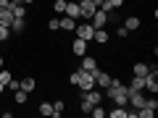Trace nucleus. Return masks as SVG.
Listing matches in <instances>:
<instances>
[{
  "instance_id": "4",
  "label": "nucleus",
  "mask_w": 158,
  "mask_h": 118,
  "mask_svg": "<svg viewBox=\"0 0 158 118\" xmlns=\"http://www.w3.org/2000/svg\"><path fill=\"white\" fill-rule=\"evenodd\" d=\"M79 71H82V68H79ZM79 92H87V89H92V87H95V76H92V73H87V71H82L79 73Z\"/></svg>"
},
{
  "instance_id": "30",
  "label": "nucleus",
  "mask_w": 158,
  "mask_h": 118,
  "mask_svg": "<svg viewBox=\"0 0 158 118\" xmlns=\"http://www.w3.org/2000/svg\"><path fill=\"white\" fill-rule=\"evenodd\" d=\"M8 89H13V92H16V89H21V87H19V79H11V81H8Z\"/></svg>"
},
{
  "instance_id": "13",
  "label": "nucleus",
  "mask_w": 158,
  "mask_h": 118,
  "mask_svg": "<svg viewBox=\"0 0 158 118\" xmlns=\"http://www.w3.org/2000/svg\"><path fill=\"white\" fill-rule=\"evenodd\" d=\"M63 16H71V18H82V13H79V3H66V11H63Z\"/></svg>"
},
{
  "instance_id": "35",
  "label": "nucleus",
  "mask_w": 158,
  "mask_h": 118,
  "mask_svg": "<svg viewBox=\"0 0 158 118\" xmlns=\"http://www.w3.org/2000/svg\"><path fill=\"white\" fill-rule=\"evenodd\" d=\"M95 3H98V6H100V3H106V0H95Z\"/></svg>"
},
{
  "instance_id": "5",
  "label": "nucleus",
  "mask_w": 158,
  "mask_h": 118,
  "mask_svg": "<svg viewBox=\"0 0 158 118\" xmlns=\"http://www.w3.org/2000/svg\"><path fill=\"white\" fill-rule=\"evenodd\" d=\"M129 102H132V110H140V108L145 105V89L129 92Z\"/></svg>"
},
{
  "instance_id": "1",
  "label": "nucleus",
  "mask_w": 158,
  "mask_h": 118,
  "mask_svg": "<svg viewBox=\"0 0 158 118\" xmlns=\"http://www.w3.org/2000/svg\"><path fill=\"white\" fill-rule=\"evenodd\" d=\"M106 95L111 97L116 105H127V102H129V89H127V84H121L118 79H111V84L106 87Z\"/></svg>"
},
{
  "instance_id": "32",
  "label": "nucleus",
  "mask_w": 158,
  "mask_h": 118,
  "mask_svg": "<svg viewBox=\"0 0 158 118\" xmlns=\"http://www.w3.org/2000/svg\"><path fill=\"white\" fill-rule=\"evenodd\" d=\"M21 3H24V6H32V3H34V0H21Z\"/></svg>"
},
{
  "instance_id": "23",
  "label": "nucleus",
  "mask_w": 158,
  "mask_h": 118,
  "mask_svg": "<svg viewBox=\"0 0 158 118\" xmlns=\"http://www.w3.org/2000/svg\"><path fill=\"white\" fill-rule=\"evenodd\" d=\"M8 37H11V26H3V24H0V45L8 42Z\"/></svg>"
},
{
  "instance_id": "3",
  "label": "nucleus",
  "mask_w": 158,
  "mask_h": 118,
  "mask_svg": "<svg viewBox=\"0 0 158 118\" xmlns=\"http://www.w3.org/2000/svg\"><path fill=\"white\" fill-rule=\"evenodd\" d=\"M95 11H98V3H95V0H79V13H82L85 21H90Z\"/></svg>"
},
{
  "instance_id": "9",
  "label": "nucleus",
  "mask_w": 158,
  "mask_h": 118,
  "mask_svg": "<svg viewBox=\"0 0 158 118\" xmlns=\"http://www.w3.org/2000/svg\"><path fill=\"white\" fill-rule=\"evenodd\" d=\"M145 92L158 95V76H156V73H148V76H145Z\"/></svg>"
},
{
  "instance_id": "11",
  "label": "nucleus",
  "mask_w": 158,
  "mask_h": 118,
  "mask_svg": "<svg viewBox=\"0 0 158 118\" xmlns=\"http://www.w3.org/2000/svg\"><path fill=\"white\" fill-rule=\"evenodd\" d=\"M92 42H95V45H108V29H95Z\"/></svg>"
},
{
  "instance_id": "25",
  "label": "nucleus",
  "mask_w": 158,
  "mask_h": 118,
  "mask_svg": "<svg viewBox=\"0 0 158 118\" xmlns=\"http://www.w3.org/2000/svg\"><path fill=\"white\" fill-rule=\"evenodd\" d=\"M48 29L50 32H58L61 29V18H48Z\"/></svg>"
},
{
  "instance_id": "10",
  "label": "nucleus",
  "mask_w": 158,
  "mask_h": 118,
  "mask_svg": "<svg viewBox=\"0 0 158 118\" xmlns=\"http://www.w3.org/2000/svg\"><path fill=\"white\" fill-rule=\"evenodd\" d=\"M19 87H21L24 92H34L37 89V79L34 76H24V79H19Z\"/></svg>"
},
{
  "instance_id": "19",
  "label": "nucleus",
  "mask_w": 158,
  "mask_h": 118,
  "mask_svg": "<svg viewBox=\"0 0 158 118\" xmlns=\"http://www.w3.org/2000/svg\"><path fill=\"white\" fill-rule=\"evenodd\" d=\"M63 110H66V102H63V100H56V102H53V118L63 116Z\"/></svg>"
},
{
  "instance_id": "24",
  "label": "nucleus",
  "mask_w": 158,
  "mask_h": 118,
  "mask_svg": "<svg viewBox=\"0 0 158 118\" xmlns=\"http://www.w3.org/2000/svg\"><path fill=\"white\" fill-rule=\"evenodd\" d=\"M90 116H92V118H106V110H103V105H92Z\"/></svg>"
},
{
  "instance_id": "20",
  "label": "nucleus",
  "mask_w": 158,
  "mask_h": 118,
  "mask_svg": "<svg viewBox=\"0 0 158 118\" xmlns=\"http://www.w3.org/2000/svg\"><path fill=\"white\" fill-rule=\"evenodd\" d=\"M27 97H29V92H24V89H16V92H13V102H16V105H24Z\"/></svg>"
},
{
  "instance_id": "33",
  "label": "nucleus",
  "mask_w": 158,
  "mask_h": 118,
  "mask_svg": "<svg viewBox=\"0 0 158 118\" xmlns=\"http://www.w3.org/2000/svg\"><path fill=\"white\" fill-rule=\"evenodd\" d=\"M3 92H6V84H3V81H0V95H3Z\"/></svg>"
},
{
  "instance_id": "8",
  "label": "nucleus",
  "mask_w": 158,
  "mask_h": 118,
  "mask_svg": "<svg viewBox=\"0 0 158 118\" xmlns=\"http://www.w3.org/2000/svg\"><path fill=\"white\" fill-rule=\"evenodd\" d=\"M79 68L87 71V73H95V71H98V61H95L92 55H82V66H79Z\"/></svg>"
},
{
  "instance_id": "6",
  "label": "nucleus",
  "mask_w": 158,
  "mask_h": 118,
  "mask_svg": "<svg viewBox=\"0 0 158 118\" xmlns=\"http://www.w3.org/2000/svg\"><path fill=\"white\" fill-rule=\"evenodd\" d=\"M87 47H90V42H85V39H79V37L71 42V53H74V55H79V58L87 55Z\"/></svg>"
},
{
  "instance_id": "29",
  "label": "nucleus",
  "mask_w": 158,
  "mask_h": 118,
  "mask_svg": "<svg viewBox=\"0 0 158 118\" xmlns=\"http://www.w3.org/2000/svg\"><path fill=\"white\" fill-rule=\"evenodd\" d=\"M79 110H82V113H90V110H92V105L85 100V97H82V105H79Z\"/></svg>"
},
{
  "instance_id": "2",
  "label": "nucleus",
  "mask_w": 158,
  "mask_h": 118,
  "mask_svg": "<svg viewBox=\"0 0 158 118\" xmlns=\"http://www.w3.org/2000/svg\"><path fill=\"white\" fill-rule=\"evenodd\" d=\"M74 34H77L79 39H85V42H92V34H95V26H92L90 21H85V24H77Z\"/></svg>"
},
{
  "instance_id": "12",
  "label": "nucleus",
  "mask_w": 158,
  "mask_h": 118,
  "mask_svg": "<svg viewBox=\"0 0 158 118\" xmlns=\"http://www.w3.org/2000/svg\"><path fill=\"white\" fill-rule=\"evenodd\" d=\"M106 116H111V118H127L129 110H127V105H116L113 110H106Z\"/></svg>"
},
{
  "instance_id": "31",
  "label": "nucleus",
  "mask_w": 158,
  "mask_h": 118,
  "mask_svg": "<svg viewBox=\"0 0 158 118\" xmlns=\"http://www.w3.org/2000/svg\"><path fill=\"white\" fill-rule=\"evenodd\" d=\"M8 8H11V0H0V13L8 11Z\"/></svg>"
},
{
  "instance_id": "15",
  "label": "nucleus",
  "mask_w": 158,
  "mask_h": 118,
  "mask_svg": "<svg viewBox=\"0 0 158 118\" xmlns=\"http://www.w3.org/2000/svg\"><path fill=\"white\" fill-rule=\"evenodd\" d=\"M148 71H150L148 63H135L132 66V76H148Z\"/></svg>"
},
{
  "instance_id": "28",
  "label": "nucleus",
  "mask_w": 158,
  "mask_h": 118,
  "mask_svg": "<svg viewBox=\"0 0 158 118\" xmlns=\"http://www.w3.org/2000/svg\"><path fill=\"white\" fill-rule=\"evenodd\" d=\"M116 37L118 39H127V37H129V32H127L124 26H116Z\"/></svg>"
},
{
  "instance_id": "18",
  "label": "nucleus",
  "mask_w": 158,
  "mask_h": 118,
  "mask_svg": "<svg viewBox=\"0 0 158 118\" xmlns=\"http://www.w3.org/2000/svg\"><path fill=\"white\" fill-rule=\"evenodd\" d=\"M0 24H3V26H11V24H13V11H11V8L0 13Z\"/></svg>"
},
{
  "instance_id": "16",
  "label": "nucleus",
  "mask_w": 158,
  "mask_h": 118,
  "mask_svg": "<svg viewBox=\"0 0 158 118\" xmlns=\"http://www.w3.org/2000/svg\"><path fill=\"white\" fill-rule=\"evenodd\" d=\"M61 29H66V32H74V29H77V18L63 16V18H61Z\"/></svg>"
},
{
  "instance_id": "17",
  "label": "nucleus",
  "mask_w": 158,
  "mask_h": 118,
  "mask_svg": "<svg viewBox=\"0 0 158 118\" xmlns=\"http://www.w3.org/2000/svg\"><path fill=\"white\" fill-rule=\"evenodd\" d=\"M24 29H27V18H13V24H11V32L21 34Z\"/></svg>"
},
{
  "instance_id": "34",
  "label": "nucleus",
  "mask_w": 158,
  "mask_h": 118,
  "mask_svg": "<svg viewBox=\"0 0 158 118\" xmlns=\"http://www.w3.org/2000/svg\"><path fill=\"white\" fill-rule=\"evenodd\" d=\"M3 66H6V58H3V55H0V68H3Z\"/></svg>"
},
{
  "instance_id": "7",
  "label": "nucleus",
  "mask_w": 158,
  "mask_h": 118,
  "mask_svg": "<svg viewBox=\"0 0 158 118\" xmlns=\"http://www.w3.org/2000/svg\"><path fill=\"white\" fill-rule=\"evenodd\" d=\"M92 76H95V87H100V89H106V87L111 84V73H106V71H100V68H98V71L92 73Z\"/></svg>"
},
{
  "instance_id": "22",
  "label": "nucleus",
  "mask_w": 158,
  "mask_h": 118,
  "mask_svg": "<svg viewBox=\"0 0 158 118\" xmlns=\"http://www.w3.org/2000/svg\"><path fill=\"white\" fill-rule=\"evenodd\" d=\"M40 116H53V102H40Z\"/></svg>"
},
{
  "instance_id": "21",
  "label": "nucleus",
  "mask_w": 158,
  "mask_h": 118,
  "mask_svg": "<svg viewBox=\"0 0 158 118\" xmlns=\"http://www.w3.org/2000/svg\"><path fill=\"white\" fill-rule=\"evenodd\" d=\"M11 11H13V18H27V6H11Z\"/></svg>"
},
{
  "instance_id": "26",
  "label": "nucleus",
  "mask_w": 158,
  "mask_h": 118,
  "mask_svg": "<svg viewBox=\"0 0 158 118\" xmlns=\"http://www.w3.org/2000/svg\"><path fill=\"white\" fill-rule=\"evenodd\" d=\"M53 11H56V13H63V11H66V0H56V3H53Z\"/></svg>"
},
{
  "instance_id": "14",
  "label": "nucleus",
  "mask_w": 158,
  "mask_h": 118,
  "mask_svg": "<svg viewBox=\"0 0 158 118\" xmlns=\"http://www.w3.org/2000/svg\"><path fill=\"white\" fill-rule=\"evenodd\" d=\"M124 29H127V32H137V29H140V16L124 18Z\"/></svg>"
},
{
  "instance_id": "27",
  "label": "nucleus",
  "mask_w": 158,
  "mask_h": 118,
  "mask_svg": "<svg viewBox=\"0 0 158 118\" xmlns=\"http://www.w3.org/2000/svg\"><path fill=\"white\" fill-rule=\"evenodd\" d=\"M79 73H82V71H71V73H69V84H74V87L79 84Z\"/></svg>"
}]
</instances>
